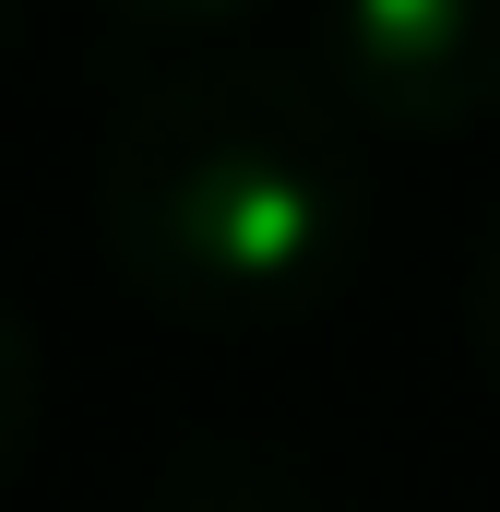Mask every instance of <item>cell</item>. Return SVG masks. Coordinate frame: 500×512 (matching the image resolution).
Here are the masks:
<instances>
[{
  "label": "cell",
  "mask_w": 500,
  "mask_h": 512,
  "mask_svg": "<svg viewBox=\"0 0 500 512\" xmlns=\"http://www.w3.org/2000/svg\"><path fill=\"white\" fill-rule=\"evenodd\" d=\"M108 262L167 322H286L358 251L346 120L286 60H203L143 84L96 167Z\"/></svg>",
  "instance_id": "cell-1"
},
{
  "label": "cell",
  "mask_w": 500,
  "mask_h": 512,
  "mask_svg": "<svg viewBox=\"0 0 500 512\" xmlns=\"http://www.w3.org/2000/svg\"><path fill=\"white\" fill-rule=\"evenodd\" d=\"M322 60L381 131H477L500 108V0H334Z\"/></svg>",
  "instance_id": "cell-2"
},
{
  "label": "cell",
  "mask_w": 500,
  "mask_h": 512,
  "mask_svg": "<svg viewBox=\"0 0 500 512\" xmlns=\"http://www.w3.org/2000/svg\"><path fill=\"white\" fill-rule=\"evenodd\" d=\"M24 441H36V346L0 322V477L24 465Z\"/></svg>",
  "instance_id": "cell-3"
},
{
  "label": "cell",
  "mask_w": 500,
  "mask_h": 512,
  "mask_svg": "<svg viewBox=\"0 0 500 512\" xmlns=\"http://www.w3.org/2000/svg\"><path fill=\"white\" fill-rule=\"evenodd\" d=\"M465 322H477V358H489V382H500V227L477 239V274H465Z\"/></svg>",
  "instance_id": "cell-4"
},
{
  "label": "cell",
  "mask_w": 500,
  "mask_h": 512,
  "mask_svg": "<svg viewBox=\"0 0 500 512\" xmlns=\"http://www.w3.org/2000/svg\"><path fill=\"white\" fill-rule=\"evenodd\" d=\"M120 12H143V24H227V12H250V0H120Z\"/></svg>",
  "instance_id": "cell-5"
},
{
  "label": "cell",
  "mask_w": 500,
  "mask_h": 512,
  "mask_svg": "<svg viewBox=\"0 0 500 512\" xmlns=\"http://www.w3.org/2000/svg\"><path fill=\"white\" fill-rule=\"evenodd\" d=\"M0 12H12V0H0Z\"/></svg>",
  "instance_id": "cell-6"
}]
</instances>
